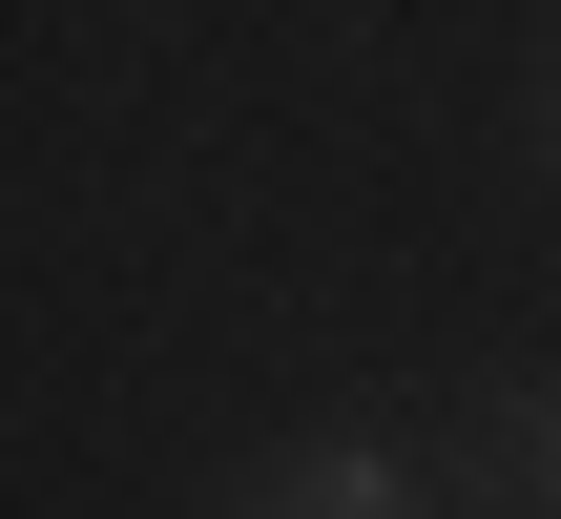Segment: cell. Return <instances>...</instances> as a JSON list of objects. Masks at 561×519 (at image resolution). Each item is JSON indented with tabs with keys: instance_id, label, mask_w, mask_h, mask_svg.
<instances>
[{
	"instance_id": "obj_2",
	"label": "cell",
	"mask_w": 561,
	"mask_h": 519,
	"mask_svg": "<svg viewBox=\"0 0 561 519\" xmlns=\"http://www.w3.org/2000/svg\"><path fill=\"white\" fill-rule=\"evenodd\" d=\"M458 499H479V519H561V354H520V374L479 395V437H458Z\"/></svg>"
},
{
	"instance_id": "obj_3",
	"label": "cell",
	"mask_w": 561,
	"mask_h": 519,
	"mask_svg": "<svg viewBox=\"0 0 561 519\" xmlns=\"http://www.w3.org/2000/svg\"><path fill=\"white\" fill-rule=\"evenodd\" d=\"M541 166H561V42H541Z\"/></svg>"
},
{
	"instance_id": "obj_1",
	"label": "cell",
	"mask_w": 561,
	"mask_h": 519,
	"mask_svg": "<svg viewBox=\"0 0 561 519\" xmlns=\"http://www.w3.org/2000/svg\"><path fill=\"white\" fill-rule=\"evenodd\" d=\"M208 519H458L437 499V458L416 437H375V416H333V437H291V458H250Z\"/></svg>"
}]
</instances>
